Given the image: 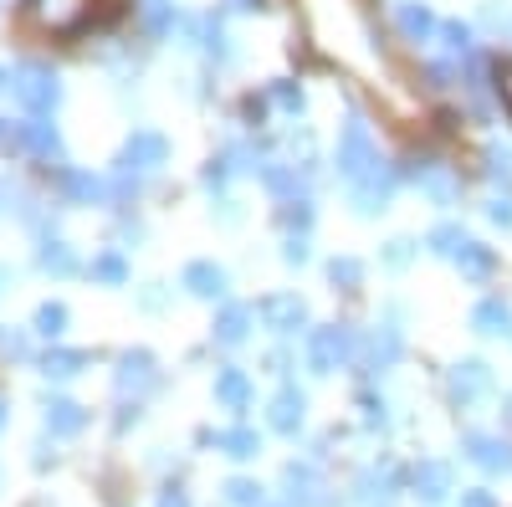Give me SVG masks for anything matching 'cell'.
Here are the masks:
<instances>
[{
  "instance_id": "6da1fadb",
  "label": "cell",
  "mask_w": 512,
  "mask_h": 507,
  "mask_svg": "<svg viewBox=\"0 0 512 507\" xmlns=\"http://www.w3.org/2000/svg\"><path fill=\"white\" fill-rule=\"evenodd\" d=\"M359 359V333L349 323H323V328H308V369L313 374H333Z\"/></svg>"
},
{
  "instance_id": "7a4b0ae2",
  "label": "cell",
  "mask_w": 512,
  "mask_h": 507,
  "mask_svg": "<svg viewBox=\"0 0 512 507\" xmlns=\"http://www.w3.org/2000/svg\"><path fill=\"white\" fill-rule=\"evenodd\" d=\"M379 164V154H374V139H369V123L359 118V113H349V123H344V134H338V149H333V169H338V180H364L369 169Z\"/></svg>"
},
{
  "instance_id": "3957f363",
  "label": "cell",
  "mask_w": 512,
  "mask_h": 507,
  "mask_svg": "<svg viewBox=\"0 0 512 507\" xmlns=\"http://www.w3.org/2000/svg\"><path fill=\"white\" fill-rule=\"evenodd\" d=\"M11 93H16V103H21L26 113H41V118H47V113L62 103V82H57L52 67L26 62V67L11 72Z\"/></svg>"
},
{
  "instance_id": "277c9868",
  "label": "cell",
  "mask_w": 512,
  "mask_h": 507,
  "mask_svg": "<svg viewBox=\"0 0 512 507\" xmlns=\"http://www.w3.org/2000/svg\"><path fill=\"white\" fill-rule=\"evenodd\" d=\"M395 190H400V169L395 164H374L364 180H354V216H364V221H374V216H384L390 210V200H395Z\"/></svg>"
},
{
  "instance_id": "5b68a950",
  "label": "cell",
  "mask_w": 512,
  "mask_h": 507,
  "mask_svg": "<svg viewBox=\"0 0 512 507\" xmlns=\"http://www.w3.org/2000/svg\"><path fill=\"white\" fill-rule=\"evenodd\" d=\"M256 318H262L277 338H297V333L313 328V313H308V303L297 298V292H272V298H262L256 303Z\"/></svg>"
},
{
  "instance_id": "8992f818",
  "label": "cell",
  "mask_w": 512,
  "mask_h": 507,
  "mask_svg": "<svg viewBox=\"0 0 512 507\" xmlns=\"http://www.w3.org/2000/svg\"><path fill=\"white\" fill-rule=\"evenodd\" d=\"M169 154H175V144H169L159 129H134V134H128V144L118 149V169H134V175H154V169L169 164Z\"/></svg>"
},
{
  "instance_id": "52a82bcc",
  "label": "cell",
  "mask_w": 512,
  "mask_h": 507,
  "mask_svg": "<svg viewBox=\"0 0 512 507\" xmlns=\"http://www.w3.org/2000/svg\"><path fill=\"white\" fill-rule=\"evenodd\" d=\"M492 364L487 359H461V364H451V374H446V395H451V405H477V400H487L492 395Z\"/></svg>"
},
{
  "instance_id": "ba28073f",
  "label": "cell",
  "mask_w": 512,
  "mask_h": 507,
  "mask_svg": "<svg viewBox=\"0 0 512 507\" xmlns=\"http://www.w3.org/2000/svg\"><path fill=\"white\" fill-rule=\"evenodd\" d=\"M405 175L415 180V190L431 200V205H441V210H451L456 200H461V175L456 169H446V164H436V159H415Z\"/></svg>"
},
{
  "instance_id": "9c48e42d",
  "label": "cell",
  "mask_w": 512,
  "mask_h": 507,
  "mask_svg": "<svg viewBox=\"0 0 512 507\" xmlns=\"http://www.w3.org/2000/svg\"><path fill=\"white\" fill-rule=\"evenodd\" d=\"M31 21L41 31H57V36H72L93 21V0H31Z\"/></svg>"
},
{
  "instance_id": "30bf717a",
  "label": "cell",
  "mask_w": 512,
  "mask_h": 507,
  "mask_svg": "<svg viewBox=\"0 0 512 507\" xmlns=\"http://www.w3.org/2000/svg\"><path fill=\"white\" fill-rule=\"evenodd\" d=\"M400 354H405V338L395 323H379L369 338H359V369L364 374H390L400 364Z\"/></svg>"
},
{
  "instance_id": "8fae6325",
  "label": "cell",
  "mask_w": 512,
  "mask_h": 507,
  "mask_svg": "<svg viewBox=\"0 0 512 507\" xmlns=\"http://www.w3.org/2000/svg\"><path fill=\"white\" fill-rule=\"evenodd\" d=\"M180 287L190 292V298H200V303H221L231 292V272L221 262H210V257H195V262H185Z\"/></svg>"
},
{
  "instance_id": "7c38bea8",
  "label": "cell",
  "mask_w": 512,
  "mask_h": 507,
  "mask_svg": "<svg viewBox=\"0 0 512 507\" xmlns=\"http://www.w3.org/2000/svg\"><path fill=\"white\" fill-rule=\"evenodd\" d=\"M461 451L472 467H482L487 477H507L512 472V446L502 436H487V431H466L461 436Z\"/></svg>"
},
{
  "instance_id": "4fadbf2b",
  "label": "cell",
  "mask_w": 512,
  "mask_h": 507,
  "mask_svg": "<svg viewBox=\"0 0 512 507\" xmlns=\"http://www.w3.org/2000/svg\"><path fill=\"white\" fill-rule=\"evenodd\" d=\"M159 385V369H154V354L149 349H128L123 359H118V374H113V390L128 400V395H149Z\"/></svg>"
},
{
  "instance_id": "5bb4252c",
  "label": "cell",
  "mask_w": 512,
  "mask_h": 507,
  "mask_svg": "<svg viewBox=\"0 0 512 507\" xmlns=\"http://www.w3.org/2000/svg\"><path fill=\"white\" fill-rule=\"evenodd\" d=\"M282 487H287V502H292V507H338V502L328 497V487H323V477H318L313 461H292V467L282 472Z\"/></svg>"
},
{
  "instance_id": "9a60e30c",
  "label": "cell",
  "mask_w": 512,
  "mask_h": 507,
  "mask_svg": "<svg viewBox=\"0 0 512 507\" xmlns=\"http://www.w3.org/2000/svg\"><path fill=\"white\" fill-rule=\"evenodd\" d=\"M395 26H400V41H410V47H431V41L441 36V16L425 6V0H400Z\"/></svg>"
},
{
  "instance_id": "2e32d148",
  "label": "cell",
  "mask_w": 512,
  "mask_h": 507,
  "mask_svg": "<svg viewBox=\"0 0 512 507\" xmlns=\"http://www.w3.org/2000/svg\"><path fill=\"white\" fill-rule=\"evenodd\" d=\"M267 426L277 431V436H297L308 426V395L297 390V385H282L277 395H272V405H267Z\"/></svg>"
},
{
  "instance_id": "e0dca14e",
  "label": "cell",
  "mask_w": 512,
  "mask_h": 507,
  "mask_svg": "<svg viewBox=\"0 0 512 507\" xmlns=\"http://www.w3.org/2000/svg\"><path fill=\"white\" fill-rule=\"evenodd\" d=\"M216 405L221 410H231V415H246L251 410V400H256V385H251V374L246 369H236V364H221L216 369Z\"/></svg>"
},
{
  "instance_id": "ac0fdd59",
  "label": "cell",
  "mask_w": 512,
  "mask_h": 507,
  "mask_svg": "<svg viewBox=\"0 0 512 507\" xmlns=\"http://www.w3.org/2000/svg\"><path fill=\"white\" fill-rule=\"evenodd\" d=\"M16 144L31 149L36 159L62 164V134H57V123H52V118H41V113H31L26 123H16Z\"/></svg>"
},
{
  "instance_id": "d6986e66",
  "label": "cell",
  "mask_w": 512,
  "mask_h": 507,
  "mask_svg": "<svg viewBox=\"0 0 512 507\" xmlns=\"http://www.w3.org/2000/svg\"><path fill=\"white\" fill-rule=\"evenodd\" d=\"M251 323H256V308L251 303H221L216 323H210V338H216L221 349H241L251 338Z\"/></svg>"
},
{
  "instance_id": "ffe728a7",
  "label": "cell",
  "mask_w": 512,
  "mask_h": 507,
  "mask_svg": "<svg viewBox=\"0 0 512 507\" xmlns=\"http://www.w3.org/2000/svg\"><path fill=\"white\" fill-rule=\"evenodd\" d=\"M410 487H415V497L425 507H436V502H446L456 492V472L446 467V461H420V467L410 472Z\"/></svg>"
},
{
  "instance_id": "44dd1931",
  "label": "cell",
  "mask_w": 512,
  "mask_h": 507,
  "mask_svg": "<svg viewBox=\"0 0 512 507\" xmlns=\"http://www.w3.org/2000/svg\"><path fill=\"white\" fill-rule=\"evenodd\" d=\"M57 185H62V195H67V205H103L108 200V185L98 180V175H88V169H57Z\"/></svg>"
},
{
  "instance_id": "7402d4cb",
  "label": "cell",
  "mask_w": 512,
  "mask_h": 507,
  "mask_svg": "<svg viewBox=\"0 0 512 507\" xmlns=\"http://www.w3.org/2000/svg\"><path fill=\"white\" fill-rule=\"evenodd\" d=\"M456 272H461L466 282H492V272H497V251H492L487 241H466V246L456 251Z\"/></svg>"
},
{
  "instance_id": "603a6c76",
  "label": "cell",
  "mask_w": 512,
  "mask_h": 507,
  "mask_svg": "<svg viewBox=\"0 0 512 507\" xmlns=\"http://www.w3.org/2000/svg\"><path fill=\"white\" fill-rule=\"evenodd\" d=\"M262 185H267L277 200H297V195H308L303 169H297V164H277V159H267V164H262Z\"/></svg>"
},
{
  "instance_id": "cb8c5ba5",
  "label": "cell",
  "mask_w": 512,
  "mask_h": 507,
  "mask_svg": "<svg viewBox=\"0 0 512 507\" xmlns=\"http://www.w3.org/2000/svg\"><path fill=\"white\" fill-rule=\"evenodd\" d=\"M41 410H47V431L52 436H77L82 426H88V410H82L77 400H67V395H52Z\"/></svg>"
},
{
  "instance_id": "d4e9b609",
  "label": "cell",
  "mask_w": 512,
  "mask_h": 507,
  "mask_svg": "<svg viewBox=\"0 0 512 507\" xmlns=\"http://www.w3.org/2000/svg\"><path fill=\"white\" fill-rule=\"evenodd\" d=\"M354 487H359V502H364V507H390V502H395V487H400V472H390V467H384V472L369 467Z\"/></svg>"
},
{
  "instance_id": "484cf974",
  "label": "cell",
  "mask_w": 512,
  "mask_h": 507,
  "mask_svg": "<svg viewBox=\"0 0 512 507\" xmlns=\"http://www.w3.org/2000/svg\"><path fill=\"white\" fill-rule=\"evenodd\" d=\"M472 328H477L482 338H502V333H512V308H507L502 298H482V303L472 308Z\"/></svg>"
},
{
  "instance_id": "4316f807",
  "label": "cell",
  "mask_w": 512,
  "mask_h": 507,
  "mask_svg": "<svg viewBox=\"0 0 512 507\" xmlns=\"http://www.w3.org/2000/svg\"><path fill=\"white\" fill-rule=\"evenodd\" d=\"M93 364V354H82V349H47L36 359V369L47 374V379H72V374H82Z\"/></svg>"
},
{
  "instance_id": "83f0119b",
  "label": "cell",
  "mask_w": 512,
  "mask_h": 507,
  "mask_svg": "<svg viewBox=\"0 0 512 507\" xmlns=\"http://www.w3.org/2000/svg\"><path fill=\"white\" fill-rule=\"evenodd\" d=\"M36 267L47 272V277H72V272H77V257H72V246H67V241L52 236V241H41V246H36Z\"/></svg>"
},
{
  "instance_id": "f1b7e54d",
  "label": "cell",
  "mask_w": 512,
  "mask_h": 507,
  "mask_svg": "<svg viewBox=\"0 0 512 507\" xmlns=\"http://www.w3.org/2000/svg\"><path fill=\"white\" fill-rule=\"evenodd\" d=\"M277 221H282V231H287V236H308V231H313V221H318V205H313L308 195H297V200H282Z\"/></svg>"
},
{
  "instance_id": "f546056e",
  "label": "cell",
  "mask_w": 512,
  "mask_h": 507,
  "mask_svg": "<svg viewBox=\"0 0 512 507\" xmlns=\"http://www.w3.org/2000/svg\"><path fill=\"white\" fill-rule=\"evenodd\" d=\"M216 446L231 456V461H251L262 456V436H256L251 426H231V431H216Z\"/></svg>"
},
{
  "instance_id": "4dcf8cb0",
  "label": "cell",
  "mask_w": 512,
  "mask_h": 507,
  "mask_svg": "<svg viewBox=\"0 0 512 507\" xmlns=\"http://www.w3.org/2000/svg\"><path fill=\"white\" fill-rule=\"evenodd\" d=\"M472 241L466 236L456 221H441V226H431V236H425V251H431V257H446V262H456V251Z\"/></svg>"
},
{
  "instance_id": "1f68e13d",
  "label": "cell",
  "mask_w": 512,
  "mask_h": 507,
  "mask_svg": "<svg viewBox=\"0 0 512 507\" xmlns=\"http://www.w3.org/2000/svg\"><path fill=\"white\" fill-rule=\"evenodd\" d=\"M323 272H328V282H333L338 292H359V287H364V262H359V257H333Z\"/></svg>"
},
{
  "instance_id": "d6a6232c",
  "label": "cell",
  "mask_w": 512,
  "mask_h": 507,
  "mask_svg": "<svg viewBox=\"0 0 512 507\" xmlns=\"http://www.w3.org/2000/svg\"><path fill=\"white\" fill-rule=\"evenodd\" d=\"M144 26L149 36H169L180 26V11H175V0H144Z\"/></svg>"
},
{
  "instance_id": "836d02e7",
  "label": "cell",
  "mask_w": 512,
  "mask_h": 507,
  "mask_svg": "<svg viewBox=\"0 0 512 507\" xmlns=\"http://www.w3.org/2000/svg\"><path fill=\"white\" fill-rule=\"evenodd\" d=\"M93 282H108V287H123L128 282V257L123 251H103V257H93Z\"/></svg>"
},
{
  "instance_id": "e575fe53",
  "label": "cell",
  "mask_w": 512,
  "mask_h": 507,
  "mask_svg": "<svg viewBox=\"0 0 512 507\" xmlns=\"http://www.w3.org/2000/svg\"><path fill=\"white\" fill-rule=\"evenodd\" d=\"M415 257H420V241H410V236H395V241L379 246V262L390 267V272H405Z\"/></svg>"
},
{
  "instance_id": "d590c367",
  "label": "cell",
  "mask_w": 512,
  "mask_h": 507,
  "mask_svg": "<svg viewBox=\"0 0 512 507\" xmlns=\"http://www.w3.org/2000/svg\"><path fill=\"white\" fill-rule=\"evenodd\" d=\"M441 41H446V52L461 62V57H472V47H477V31L466 26V21H441Z\"/></svg>"
},
{
  "instance_id": "8d00e7d4",
  "label": "cell",
  "mask_w": 512,
  "mask_h": 507,
  "mask_svg": "<svg viewBox=\"0 0 512 507\" xmlns=\"http://www.w3.org/2000/svg\"><path fill=\"white\" fill-rule=\"evenodd\" d=\"M31 333L36 338H62L67 333V308L62 303H41L36 318H31Z\"/></svg>"
},
{
  "instance_id": "74e56055",
  "label": "cell",
  "mask_w": 512,
  "mask_h": 507,
  "mask_svg": "<svg viewBox=\"0 0 512 507\" xmlns=\"http://www.w3.org/2000/svg\"><path fill=\"white\" fill-rule=\"evenodd\" d=\"M226 502L231 507H267V487L251 482V477H231L226 482Z\"/></svg>"
},
{
  "instance_id": "f35d334b",
  "label": "cell",
  "mask_w": 512,
  "mask_h": 507,
  "mask_svg": "<svg viewBox=\"0 0 512 507\" xmlns=\"http://www.w3.org/2000/svg\"><path fill=\"white\" fill-rule=\"evenodd\" d=\"M267 103H277V108H282V113H292V118H297V113H303V108H308V98H303V88H297V82H292V77H282V82H272V88H267Z\"/></svg>"
},
{
  "instance_id": "ab89813d",
  "label": "cell",
  "mask_w": 512,
  "mask_h": 507,
  "mask_svg": "<svg viewBox=\"0 0 512 507\" xmlns=\"http://www.w3.org/2000/svg\"><path fill=\"white\" fill-rule=\"evenodd\" d=\"M231 175H236V164H231V154H216V159H210V164H205V175H200V185H205L210 195H221Z\"/></svg>"
},
{
  "instance_id": "60d3db41",
  "label": "cell",
  "mask_w": 512,
  "mask_h": 507,
  "mask_svg": "<svg viewBox=\"0 0 512 507\" xmlns=\"http://www.w3.org/2000/svg\"><path fill=\"white\" fill-rule=\"evenodd\" d=\"M487 175H492L497 185H512V154H507V149H497V144L487 149Z\"/></svg>"
},
{
  "instance_id": "b9f144b4",
  "label": "cell",
  "mask_w": 512,
  "mask_h": 507,
  "mask_svg": "<svg viewBox=\"0 0 512 507\" xmlns=\"http://www.w3.org/2000/svg\"><path fill=\"white\" fill-rule=\"evenodd\" d=\"M308 257H313L308 236H287V241H282V262H287V267H308Z\"/></svg>"
},
{
  "instance_id": "7bdbcfd3",
  "label": "cell",
  "mask_w": 512,
  "mask_h": 507,
  "mask_svg": "<svg viewBox=\"0 0 512 507\" xmlns=\"http://www.w3.org/2000/svg\"><path fill=\"white\" fill-rule=\"evenodd\" d=\"M359 410H364L369 426H384V420H390V405H384V395H374V390L359 395Z\"/></svg>"
},
{
  "instance_id": "ee69618b",
  "label": "cell",
  "mask_w": 512,
  "mask_h": 507,
  "mask_svg": "<svg viewBox=\"0 0 512 507\" xmlns=\"http://www.w3.org/2000/svg\"><path fill=\"white\" fill-rule=\"evenodd\" d=\"M487 221L502 226V231H512V195H492L487 200Z\"/></svg>"
},
{
  "instance_id": "f6af8a7d",
  "label": "cell",
  "mask_w": 512,
  "mask_h": 507,
  "mask_svg": "<svg viewBox=\"0 0 512 507\" xmlns=\"http://www.w3.org/2000/svg\"><path fill=\"white\" fill-rule=\"evenodd\" d=\"M0 354H11V359H26V333H0Z\"/></svg>"
},
{
  "instance_id": "bcb514c9",
  "label": "cell",
  "mask_w": 512,
  "mask_h": 507,
  "mask_svg": "<svg viewBox=\"0 0 512 507\" xmlns=\"http://www.w3.org/2000/svg\"><path fill=\"white\" fill-rule=\"evenodd\" d=\"M461 507H497V497H492L487 487H466V492H461Z\"/></svg>"
},
{
  "instance_id": "7dc6e473",
  "label": "cell",
  "mask_w": 512,
  "mask_h": 507,
  "mask_svg": "<svg viewBox=\"0 0 512 507\" xmlns=\"http://www.w3.org/2000/svg\"><path fill=\"white\" fill-rule=\"evenodd\" d=\"M497 93H502V108H507V118H512V62L497 72Z\"/></svg>"
},
{
  "instance_id": "c3c4849f",
  "label": "cell",
  "mask_w": 512,
  "mask_h": 507,
  "mask_svg": "<svg viewBox=\"0 0 512 507\" xmlns=\"http://www.w3.org/2000/svg\"><path fill=\"white\" fill-rule=\"evenodd\" d=\"M159 507H190V492L185 487H164L159 492Z\"/></svg>"
},
{
  "instance_id": "681fc988",
  "label": "cell",
  "mask_w": 512,
  "mask_h": 507,
  "mask_svg": "<svg viewBox=\"0 0 512 507\" xmlns=\"http://www.w3.org/2000/svg\"><path fill=\"white\" fill-rule=\"evenodd\" d=\"M216 216H221L226 226H236V221H241V200H231V195H221V210H216Z\"/></svg>"
},
{
  "instance_id": "f907efd6",
  "label": "cell",
  "mask_w": 512,
  "mask_h": 507,
  "mask_svg": "<svg viewBox=\"0 0 512 507\" xmlns=\"http://www.w3.org/2000/svg\"><path fill=\"white\" fill-rule=\"evenodd\" d=\"M164 303H169V292H164L159 282H154V287H144V308H149V313H159Z\"/></svg>"
},
{
  "instance_id": "816d5d0a",
  "label": "cell",
  "mask_w": 512,
  "mask_h": 507,
  "mask_svg": "<svg viewBox=\"0 0 512 507\" xmlns=\"http://www.w3.org/2000/svg\"><path fill=\"white\" fill-rule=\"evenodd\" d=\"M267 369L287 379V374H292V354H287V349H272V359H267Z\"/></svg>"
},
{
  "instance_id": "f5cc1de1",
  "label": "cell",
  "mask_w": 512,
  "mask_h": 507,
  "mask_svg": "<svg viewBox=\"0 0 512 507\" xmlns=\"http://www.w3.org/2000/svg\"><path fill=\"white\" fill-rule=\"evenodd\" d=\"M11 144H16V123L0 118V149H11Z\"/></svg>"
},
{
  "instance_id": "db71d44e",
  "label": "cell",
  "mask_w": 512,
  "mask_h": 507,
  "mask_svg": "<svg viewBox=\"0 0 512 507\" xmlns=\"http://www.w3.org/2000/svg\"><path fill=\"white\" fill-rule=\"evenodd\" d=\"M226 6H231V11H246V16H251V11H262L267 0H226Z\"/></svg>"
},
{
  "instance_id": "11a10c76",
  "label": "cell",
  "mask_w": 512,
  "mask_h": 507,
  "mask_svg": "<svg viewBox=\"0 0 512 507\" xmlns=\"http://www.w3.org/2000/svg\"><path fill=\"white\" fill-rule=\"evenodd\" d=\"M6 420H11V405H6V400H0V431H6Z\"/></svg>"
},
{
  "instance_id": "9f6ffc18",
  "label": "cell",
  "mask_w": 512,
  "mask_h": 507,
  "mask_svg": "<svg viewBox=\"0 0 512 507\" xmlns=\"http://www.w3.org/2000/svg\"><path fill=\"white\" fill-rule=\"evenodd\" d=\"M11 287V267H0V292H6Z\"/></svg>"
},
{
  "instance_id": "6f0895ef",
  "label": "cell",
  "mask_w": 512,
  "mask_h": 507,
  "mask_svg": "<svg viewBox=\"0 0 512 507\" xmlns=\"http://www.w3.org/2000/svg\"><path fill=\"white\" fill-rule=\"evenodd\" d=\"M502 415H507V420H512V395H507V400H502Z\"/></svg>"
},
{
  "instance_id": "680465c9",
  "label": "cell",
  "mask_w": 512,
  "mask_h": 507,
  "mask_svg": "<svg viewBox=\"0 0 512 507\" xmlns=\"http://www.w3.org/2000/svg\"><path fill=\"white\" fill-rule=\"evenodd\" d=\"M0 88H11V77H6V67H0Z\"/></svg>"
},
{
  "instance_id": "91938a15",
  "label": "cell",
  "mask_w": 512,
  "mask_h": 507,
  "mask_svg": "<svg viewBox=\"0 0 512 507\" xmlns=\"http://www.w3.org/2000/svg\"><path fill=\"white\" fill-rule=\"evenodd\" d=\"M267 507H272V502H267ZM277 507H292V502H277Z\"/></svg>"
}]
</instances>
